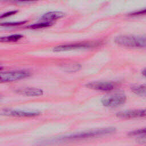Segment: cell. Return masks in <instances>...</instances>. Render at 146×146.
I'll use <instances>...</instances> for the list:
<instances>
[{
    "mask_svg": "<svg viewBox=\"0 0 146 146\" xmlns=\"http://www.w3.org/2000/svg\"><path fill=\"white\" fill-rule=\"evenodd\" d=\"M115 42L118 45L127 47L142 48L145 46V36L120 35L116 38Z\"/></svg>",
    "mask_w": 146,
    "mask_h": 146,
    "instance_id": "1",
    "label": "cell"
},
{
    "mask_svg": "<svg viewBox=\"0 0 146 146\" xmlns=\"http://www.w3.org/2000/svg\"><path fill=\"white\" fill-rule=\"evenodd\" d=\"M142 73H143V75H144V76H145V69L143 70V72H142Z\"/></svg>",
    "mask_w": 146,
    "mask_h": 146,
    "instance_id": "18",
    "label": "cell"
},
{
    "mask_svg": "<svg viewBox=\"0 0 146 146\" xmlns=\"http://www.w3.org/2000/svg\"><path fill=\"white\" fill-rule=\"evenodd\" d=\"M21 1H35V0H19Z\"/></svg>",
    "mask_w": 146,
    "mask_h": 146,
    "instance_id": "19",
    "label": "cell"
},
{
    "mask_svg": "<svg viewBox=\"0 0 146 146\" xmlns=\"http://www.w3.org/2000/svg\"><path fill=\"white\" fill-rule=\"evenodd\" d=\"M51 25H52V23H51L50 22H46L38 23L31 25L29 26L28 27L30 29H37L49 27V26H51Z\"/></svg>",
    "mask_w": 146,
    "mask_h": 146,
    "instance_id": "13",
    "label": "cell"
},
{
    "mask_svg": "<svg viewBox=\"0 0 146 146\" xmlns=\"http://www.w3.org/2000/svg\"><path fill=\"white\" fill-rule=\"evenodd\" d=\"M3 115L11 116L16 117H33L40 114L38 111H18L13 110H3L1 112Z\"/></svg>",
    "mask_w": 146,
    "mask_h": 146,
    "instance_id": "6",
    "label": "cell"
},
{
    "mask_svg": "<svg viewBox=\"0 0 146 146\" xmlns=\"http://www.w3.org/2000/svg\"><path fill=\"white\" fill-rule=\"evenodd\" d=\"M15 92L22 95L27 96H39L42 95L43 91L40 88H21L15 90Z\"/></svg>",
    "mask_w": 146,
    "mask_h": 146,
    "instance_id": "9",
    "label": "cell"
},
{
    "mask_svg": "<svg viewBox=\"0 0 146 146\" xmlns=\"http://www.w3.org/2000/svg\"><path fill=\"white\" fill-rule=\"evenodd\" d=\"M1 69H2V67H0V70H1Z\"/></svg>",
    "mask_w": 146,
    "mask_h": 146,
    "instance_id": "20",
    "label": "cell"
},
{
    "mask_svg": "<svg viewBox=\"0 0 146 146\" xmlns=\"http://www.w3.org/2000/svg\"><path fill=\"white\" fill-rule=\"evenodd\" d=\"M145 129H139L137 131H132L131 132L128 133L129 136H139V135H145Z\"/></svg>",
    "mask_w": 146,
    "mask_h": 146,
    "instance_id": "14",
    "label": "cell"
},
{
    "mask_svg": "<svg viewBox=\"0 0 146 146\" xmlns=\"http://www.w3.org/2000/svg\"><path fill=\"white\" fill-rule=\"evenodd\" d=\"M30 72L25 70H16L0 72V83L10 82L30 76Z\"/></svg>",
    "mask_w": 146,
    "mask_h": 146,
    "instance_id": "4",
    "label": "cell"
},
{
    "mask_svg": "<svg viewBox=\"0 0 146 146\" xmlns=\"http://www.w3.org/2000/svg\"><path fill=\"white\" fill-rule=\"evenodd\" d=\"M64 16V14L61 11H52L48 12L44 14L41 18L42 20L46 21L47 22H51L54 20L60 19Z\"/></svg>",
    "mask_w": 146,
    "mask_h": 146,
    "instance_id": "10",
    "label": "cell"
},
{
    "mask_svg": "<svg viewBox=\"0 0 146 146\" xmlns=\"http://www.w3.org/2000/svg\"><path fill=\"white\" fill-rule=\"evenodd\" d=\"M131 89L133 92L135 94L140 96H145V85H134L131 87Z\"/></svg>",
    "mask_w": 146,
    "mask_h": 146,
    "instance_id": "11",
    "label": "cell"
},
{
    "mask_svg": "<svg viewBox=\"0 0 146 146\" xmlns=\"http://www.w3.org/2000/svg\"><path fill=\"white\" fill-rule=\"evenodd\" d=\"M26 21H22V22H4L0 24V26H14L21 25L25 23Z\"/></svg>",
    "mask_w": 146,
    "mask_h": 146,
    "instance_id": "15",
    "label": "cell"
},
{
    "mask_svg": "<svg viewBox=\"0 0 146 146\" xmlns=\"http://www.w3.org/2000/svg\"><path fill=\"white\" fill-rule=\"evenodd\" d=\"M23 36L21 34H13L9 36H1L0 37L1 42H16L21 39Z\"/></svg>",
    "mask_w": 146,
    "mask_h": 146,
    "instance_id": "12",
    "label": "cell"
},
{
    "mask_svg": "<svg viewBox=\"0 0 146 146\" xmlns=\"http://www.w3.org/2000/svg\"><path fill=\"white\" fill-rule=\"evenodd\" d=\"M17 12H18V11H17V10H14V11H9V12H7V13H4V14H2L1 15H0V18H4L7 17H9V16H10V15H14V14H16Z\"/></svg>",
    "mask_w": 146,
    "mask_h": 146,
    "instance_id": "16",
    "label": "cell"
},
{
    "mask_svg": "<svg viewBox=\"0 0 146 146\" xmlns=\"http://www.w3.org/2000/svg\"><path fill=\"white\" fill-rule=\"evenodd\" d=\"M115 131V129L114 128H112V127L102 128V129H100L83 132L82 133L72 135H70L68 136H64V137H62V139L74 140V139H85V138L99 136H102V135H108V134L112 133Z\"/></svg>",
    "mask_w": 146,
    "mask_h": 146,
    "instance_id": "2",
    "label": "cell"
},
{
    "mask_svg": "<svg viewBox=\"0 0 146 146\" xmlns=\"http://www.w3.org/2000/svg\"><path fill=\"white\" fill-rule=\"evenodd\" d=\"M116 116L120 118H124V119L144 117L145 116V110H129V111H121L117 113Z\"/></svg>",
    "mask_w": 146,
    "mask_h": 146,
    "instance_id": "7",
    "label": "cell"
},
{
    "mask_svg": "<svg viewBox=\"0 0 146 146\" xmlns=\"http://www.w3.org/2000/svg\"><path fill=\"white\" fill-rule=\"evenodd\" d=\"M92 44L88 43H77V44H64L58 46L54 48L53 50L55 52H60L65 51L71 50H75L78 48H86L91 47Z\"/></svg>",
    "mask_w": 146,
    "mask_h": 146,
    "instance_id": "8",
    "label": "cell"
},
{
    "mask_svg": "<svg viewBox=\"0 0 146 146\" xmlns=\"http://www.w3.org/2000/svg\"><path fill=\"white\" fill-rule=\"evenodd\" d=\"M145 10H143V11H137V12H136V13H131L130 15H141V14H145Z\"/></svg>",
    "mask_w": 146,
    "mask_h": 146,
    "instance_id": "17",
    "label": "cell"
},
{
    "mask_svg": "<svg viewBox=\"0 0 146 146\" xmlns=\"http://www.w3.org/2000/svg\"><path fill=\"white\" fill-rule=\"evenodd\" d=\"M126 96L122 92H116L106 95L102 99V104L107 107H116L125 103Z\"/></svg>",
    "mask_w": 146,
    "mask_h": 146,
    "instance_id": "3",
    "label": "cell"
},
{
    "mask_svg": "<svg viewBox=\"0 0 146 146\" xmlns=\"http://www.w3.org/2000/svg\"><path fill=\"white\" fill-rule=\"evenodd\" d=\"M86 86L90 89L103 91H110L112 90L115 86V83L111 82H92L87 83Z\"/></svg>",
    "mask_w": 146,
    "mask_h": 146,
    "instance_id": "5",
    "label": "cell"
},
{
    "mask_svg": "<svg viewBox=\"0 0 146 146\" xmlns=\"http://www.w3.org/2000/svg\"><path fill=\"white\" fill-rule=\"evenodd\" d=\"M0 99H1V96H0Z\"/></svg>",
    "mask_w": 146,
    "mask_h": 146,
    "instance_id": "21",
    "label": "cell"
}]
</instances>
